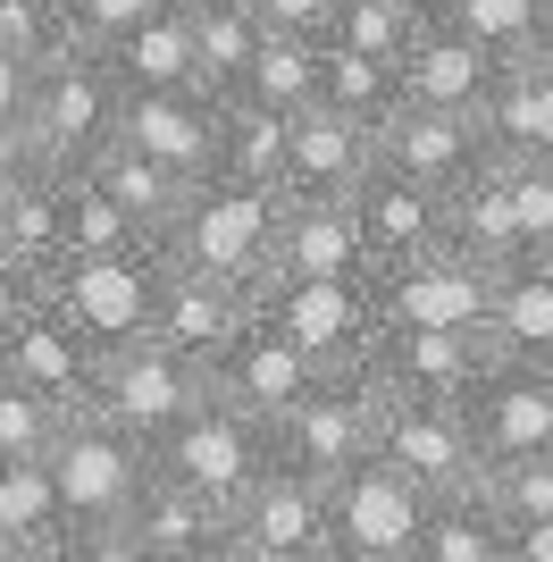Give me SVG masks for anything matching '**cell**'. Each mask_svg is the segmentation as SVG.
<instances>
[{
	"mask_svg": "<svg viewBox=\"0 0 553 562\" xmlns=\"http://www.w3.org/2000/svg\"><path fill=\"white\" fill-rule=\"evenodd\" d=\"M495 361H537L553 370V252H520L486 278V319H478Z\"/></svg>",
	"mask_w": 553,
	"mask_h": 562,
	"instance_id": "obj_22",
	"label": "cell"
},
{
	"mask_svg": "<svg viewBox=\"0 0 553 562\" xmlns=\"http://www.w3.org/2000/svg\"><path fill=\"white\" fill-rule=\"evenodd\" d=\"M327 110H345L352 126H386L394 110H403V76L386 68V59H352V50L327 43Z\"/></svg>",
	"mask_w": 553,
	"mask_h": 562,
	"instance_id": "obj_38",
	"label": "cell"
},
{
	"mask_svg": "<svg viewBox=\"0 0 553 562\" xmlns=\"http://www.w3.org/2000/svg\"><path fill=\"white\" fill-rule=\"evenodd\" d=\"M151 285H160V252H117V260H68L43 278V303L84 336L92 352L135 345L151 319Z\"/></svg>",
	"mask_w": 553,
	"mask_h": 562,
	"instance_id": "obj_9",
	"label": "cell"
},
{
	"mask_svg": "<svg viewBox=\"0 0 553 562\" xmlns=\"http://www.w3.org/2000/svg\"><path fill=\"white\" fill-rule=\"evenodd\" d=\"M311 278H369L352 211L345 202H294V193H276V235H269V278H260V294H269V285H311Z\"/></svg>",
	"mask_w": 553,
	"mask_h": 562,
	"instance_id": "obj_15",
	"label": "cell"
},
{
	"mask_svg": "<svg viewBox=\"0 0 553 562\" xmlns=\"http://www.w3.org/2000/svg\"><path fill=\"white\" fill-rule=\"evenodd\" d=\"M260 328H276L285 345L311 361L319 378L361 370L369 345H377V294L369 278H311V285H269L252 303Z\"/></svg>",
	"mask_w": 553,
	"mask_h": 562,
	"instance_id": "obj_5",
	"label": "cell"
},
{
	"mask_svg": "<svg viewBox=\"0 0 553 562\" xmlns=\"http://www.w3.org/2000/svg\"><path fill=\"white\" fill-rule=\"evenodd\" d=\"M444 9H453V0H411V18H444Z\"/></svg>",
	"mask_w": 553,
	"mask_h": 562,
	"instance_id": "obj_52",
	"label": "cell"
},
{
	"mask_svg": "<svg viewBox=\"0 0 553 562\" xmlns=\"http://www.w3.org/2000/svg\"><path fill=\"white\" fill-rule=\"evenodd\" d=\"M369 143H377V168H394V177H411V186H428V193H453L461 177L486 160L478 117L419 110V101H403V110H394Z\"/></svg>",
	"mask_w": 553,
	"mask_h": 562,
	"instance_id": "obj_17",
	"label": "cell"
},
{
	"mask_svg": "<svg viewBox=\"0 0 553 562\" xmlns=\"http://www.w3.org/2000/svg\"><path fill=\"white\" fill-rule=\"evenodd\" d=\"M260 34H302V43H327L336 25V0H252Z\"/></svg>",
	"mask_w": 553,
	"mask_h": 562,
	"instance_id": "obj_45",
	"label": "cell"
},
{
	"mask_svg": "<svg viewBox=\"0 0 553 562\" xmlns=\"http://www.w3.org/2000/svg\"><path fill=\"white\" fill-rule=\"evenodd\" d=\"M369 437H377V386H369L361 370H336L269 428V462L336 487L352 462H369Z\"/></svg>",
	"mask_w": 553,
	"mask_h": 562,
	"instance_id": "obj_6",
	"label": "cell"
},
{
	"mask_svg": "<svg viewBox=\"0 0 553 562\" xmlns=\"http://www.w3.org/2000/svg\"><path fill=\"white\" fill-rule=\"evenodd\" d=\"M461 420L478 437V462H520L553 446V370L537 361H495L486 352L478 386L461 395Z\"/></svg>",
	"mask_w": 553,
	"mask_h": 562,
	"instance_id": "obj_12",
	"label": "cell"
},
{
	"mask_svg": "<svg viewBox=\"0 0 553 562\" xmlns=\"http://www.w3.org/2000/svg\"><path fill=\"white\" fill-rule=\"evenodd\" d=\"M34 160H43V151H34V126H25V117H0V186H18Z\"/></svg>",
	"mask_w": 553,
	"mask_h": 562,
	"instance_id": "obj_47",
	"label": "cell"
},
{
	"mask_svg": "<svg viewBox=\"0 0 553 562\" xmlns=\"http://www.w3.org/2000/svg\"><path fill=\"white\" fill-rule=\"evenodd\" d=\"M0 562H18V554H9V538H0Z\"/></svg>",
	"mask_w": 553,
	"mask_h": 562,
	"instance_id": "obj_53",
	"label": "cell"
},
{
	"mask_svg": "<svg viewBox=\"0 0 553 562\" xmlns=\"http://www.w3.org/2000/svg\"><path fill=\"white\" fill-rule=\"evenodd\" d=\"M403 562H504V520L478 504V487L437 495L411 529V554Z\"/></svg>",
	"mask_w": 553,
	"mask_h": 562,
	"instance_id": "obj_33",
	"label": "cell"
},
{
	"mask_svg": "<svg viewBox=\"0 0 553 562\" xmlns=\"http://www.w3.org/2000/svg\"><path fill=\"white\" fill-rule=\"evenodd\" d=\"M101 59H110V76L126 85V93H184V85H193V34H184V9H177V0L151 9V18L126 25L117 43H101Z\"/></svg>",
	"mask_w": 553,
	"mask_h": 562,
	"instance_id": "obj_30",
	"label": "cell"
},
{
	"mask_svg": "<svg viewBox=\"0 0 553 562\" xmlns=\"http://www.w3.org/2000/svg\"><path fill=\"white\" fill-rule=\"evenodd\" d=\"M0 278H9V252H0Z\"/></svg>",
	"mask_w": 553,
	"mask_h": 562,
	"instance_id": "obj_55",
	"label": "cell"
},
{
	"mask_svg": "<svg viewBox=\"0 0 553 562\" xmlns=\"http://www.w3.org/2000/svg\"><path fill=\"white\" fill-rule=\"evenodd\" d=\"M218 562H319V554H269V546H235L227 538V554H218Z\"/></svg>",
	"mask_w": 553,
	"mask_h": 562,
	"instance_id": "obj_51",
	"label": "cell"
},
{
	"mask_svg": "<svg viewBox=\"0 0 553 562\" xmlns=\"http://www.w3.org/2000/svg\"><path fill=\"white\" fill-rule=\"evenodd\" d=\"M117 252H151V235L117 211V193L92 168H68V260H117Z\"/></svg>",
	"mask_w": 553,
	"mask_h": 562,
	"instance_id": "obj_37",
	"label": "cell"
},
{
	"mask_svg": "<svg viewBox=\"0 0 553 562\" xmlns=\"http://www.w3.org/2000/svg\"><path fill=\"white\" fill-rule=\"evenodd\" d=\"M0 252L34 285L50 269H68V168L34 160L18 186H0Z\"/></svg>",
	"mask_w": 553,
	"mask_h": 562,
	"instance_id": "obj_25",
	"label": "cell"
},
{
	"mask_svg": "<svg viewBox=\"0 0 553 562\" xmlns=\"http://www.w3.org/2000/svg\"><path fill=\"white\" fill-rule=\"evenodd\" d=\"M444 252L470 260V269H504V260H520V218H511V168L486 151L470 177H461L453 193H444Z\"/></svg>",
	"mask_w": 553,
	"mask_h": 562,
	"instance_id": "obj_28",
	"label": "cell"
},
{
	"mask_svg": "<svg viewBox=\"0 0 553 562\" xmlns=\"http://www.w3.org/2000/svg\"><path fill=\"white\" fill-rule=\"evenodd\" d=\"M117 529L143 546V562H218V554H227V513H218L210 495L160 479V470L143 479V495L126 504Z\"/></svg>",
	"mask_w": 553,
	"mask_h": 562,
	"instance_id": "obj_23",
	"label": "cell"
},
{
	"mask_svg": "<svg viewBox=\"0 0 553 562\" xmlns=\"http://www.w3.org/2000/svg\"><path fill=\"white\" fill-rule=\"evenodd\" d=\"M352 211V235H361V260L369 269H394V260H419L444 244V193L411 186V177H394V168L369 160V177L345 193Z\"/></svg>",
	"mask_w": 553,
	"mask_h": 562,
	"instance_id": "obj_14",
	"label": "cell"
},
{
	"mask_svg": "<svg viewBox=\"0 0 553 562\" xmlns=\"http://www.w3.org/2000/svg\"><path fill=\"white\" fill-rule=\"evenodd\" d=\"M151 470L177 479V487H193V495H210L218 513H235V504L252 495V479L269 470V428H260L252 412H235L227 395H202L160 446H151Z\"/></svg>",
	"mask_w": 553,
	"mask_h": 562,
	"instance_id": "obj_4",
	"label": "cell"
},
{
	"mask_svg": "<svg viewBox=\"0 0 553 562\" xmlns=\"http://www.w3.org/2000/svg\"><path fill=\"white\" fill-rule=\"evenodd\" d=\"M478 135L495 160H545L553 168V50L495 68V85L478 101Z\"/></svg>",
	"mask_w": 553,
	"mask_h": 562,
	"instance_id": "obj_26",
	"label": "cell"
},
{
	"mask_svg": "<svg viewBox=\"0 0 553 562\" xmlns=\"http://www.w3.org/2000/svg\"><path fill=\"white\" fill-rule=\"evenodd\" d=\"M43 470H50V487H59L68 529H117L126 504L143 495V479H151V453H143L135 437H117L110 420L76 412V420L59 428V446H50Z\"/></svg>",
	"mask_w": 553,
	"mask_h": 562,
	"instance_id": "obj_7",
	"label": "cell"
},
{
	"mask_svg": "<svg viewBox=\"0 0 553 562\" xmlns=\"http://www.w3.org/2000/svg\"><path fill=\"white\" fill-rule=\"evenodd\" d=\"M227 538L269 546V554H319L327 562V487L302 479V470H285V462H269L252 479V495L227 513Z\"/></svg>",
	"mask_w": 553,
	"mask_h": 562,
	"instance_id": "obj_21",
	"label": "cell"
},
{
	"mask_svg": "<svg viewBox=\"0 0 553 562\" xmlns=\"http://www.w3.org/2000/svg\"><path fill=\"white\" fill-rule=\"evenodd\" d=\"M269 235H276V193L227 186V177H202L184 193V211L151 235L160 269H184V278H210L252 303L260 278H269Z\"/></svg>",
	"mask_w": 553,
	"mask_h": 562,
	"instance_id": "obj_1",
	"label": "cell"
},
{
	"mask_svg": "<svg viewBox=\"0 0 553 562\" xmlns=\"http://www.w3.org/2000/svg\"><path fill=\"white\" fill-rule=\"evenodd\" d=\"M478 504L504 520V529H520V520H553V446L520 453V462H486L478 470Z\"/></svg>",
	"mask_w": 553,
	"mask_h": 562,
	"instance_id": "obj_39",
	"label": "cell"
},
{
	"mask_svg": "<svg viewBox=\"0 0 553 562\" xmlns=\"http://www.w3.org/2000/svg\"><path fill=\"white\" fill-rule=\"evenodd\" d=\"M403 9H411V0H403Z\"/></svg>",
	"mask_w": 553,
	"mask_h": 562,
	"instance_id": "obj_56",
	"label": "cell"
},
{
	"mask_svg": "<svg viewBox=\"0 0 553 562\" xmlns=\"http://www.w3.org/2000/svg\"><path fill=\"white\" fill-rule=\"evenodd\" d=\"M92 177H101V186L117 193V211L135 218L143 235H160L168 218L184 211V193L202 186V177H177V168H160V160H143L135 143H110V151H101V160H84Z\"/></svg>",
	"mask_w": 553,
	"mask_h": 562,
	"instance_id": "obj_34",
	"label": "cell"
},
{
	"mask_svg": "<svg viewBox=\"0 0 553 562\" xmlns=\"http://www.w3.org/2000/svg\"><path fill=\"white\" fill-rule=\"evenodd\" d=\"M369 294H377V328H470L486 319V269L437 252L394 260V269H369Z\"/></svg>",
	"mask_w": 553,
	"mask_h": 562,
	"instance_id": "obj_13",
	"label": "cell"
},
{
	"mask_svg": "<svg viewBox=\"0 0 553 562\" xmlns=\"http://www.w3.org/2000/svg\"><path fill=\"white\" fill-rule=\"evenodd\" d=\"M84 43L68 18V0H0V50H18L25 68H50Z\"/></svg>",
	"mask_w": 553,
	"mask_h": 562,
	"instance_id": "obj_40",
	"label": "cell"
},
{
	"mask_svg": "<svg viewBox=\"0 0 553 562\" xmlns=\"http://www.w3.org/2000/svg\"><path fill=\"white\" fill-rule=\"evenodd\" d=\"M0 538L9 554H50L68 538V513H59V487H50L43 462H0Z\"/></svg>",
	"mask_w": 553,
	"mask_h": 562,
	"instance_id": "obj_35",
	"label": "cell"
},
{
	"mask_svg": "<svg viewBox=\"0 0 553 562\" xmlns=\"http://www.w3.org/2000/svg\"><path fill=\"white\" fill-rule=\"evenodd\" d=\"M202 395H210V370H193L184 352L135 336V345H117V352H101V361H92L84 412H92V420H110L117 437H135V446L151 453Z\"/></svg>",
	"mask_w": 553,
	"mask_h": 562,
	"instance_id": "obj_2",
	"label": "cell"
},
{
	"mask_svg": "<svg viewBox=\"0 0 553 562\" xmlns=\"http://www.w3.org/2000/svg\"><path fill=\"white\" fill-rule=\"evenodd\" d=\"M210 177L252 186V193H276V186H285V117L252 110V101H218V151H210Z\"/></svg>",
	"mask_w": 553,
	"mask_h": 562,
	"instance_id": "obj_32",
	"label": "cell"
},
{
	"mask_svg": "<svg viewBox=\"0 0 553 562\" xmlns=\"http://www.w3.org/2000/svg\"><path fill=\"white\" fill-rule=\"evenodd\" d=\"M25 93H34V68L18 50H0V117H25Z\"/></svg>",
	"mask_w": 553,
	"mask_h": 562,
	"instance_id": "obj_50",
	"label": "cell"
},
{
	"mask_svg": "<svg viewBox=\"0 0 553 562\" xmlns=\"http://www.w3.org/2000/svg\"><path fill=\"white\" fill-rule=\"evenodd\" d=\"M177 9H184V34H193V93L235 101V85L260 50V18L244 0H177Z\"/></svg>",
	"mask_w": 553,
	"mask_h": 562,
	"instance_id": "obj_29",
	"label": "cell"
},
{
	"mask_svg": "<svg viewBox=\"0 0 553 562\" xmlns=\"http://www.w3.org/2000/svg\"><path fill=\"white\" fill-rule=\"evenodd\" d=\"M545 50H553V43H545Z\"/></svg>",
	"mask_w": 553,
	"mask_h": 562,
	"instance_id": "obj_58",
	"label": "cell"
},
{
	"mask_svg": "<svg viewBox=\"0 0 553 562\" xmlns=\"http://www.w3.org/2000/svg\"><path fill=\"white\" fill-rule=\"evenodd\" d=\"M511 168V218H520V252H553V168L545 160H504Z\"/></svg>",
	"mask_w": 553,
	"mask_h": 562,
	"instance_id": "obj_43",
	"label": "cell"
},
{
	"mask_svg": "<svg viewBox=\"0 0 553 562\" xmlns=\"http://www.w3.org/2000/svg\"><path fill=\"white\" fill-rule=\"evenodd\" d=\"M117 143H135L143 160L177 168V177H210V151H218V101L210 93H126L117 110Z\"/></svg>",
	"mask_w": 553,
	"mask_h": 562,
	"instance_id": "obj_24",
	"label": "cell"
},
{
	"mask_svg": "<svg viewBox=\"0 0 553 562\" xmlns=\"http://www.w3.org/2000/svg\"><path fill=\"white\" fill-rule=\"evenodd\" d=\"M34 303H43V285L9 269V278H0V352H9V336L25 328V311H34Z\"/></svg>",
	"mask_w": 553,
	"mask_h": 562,
	"instance_id": "obj_48",
	"label": "cell"
},
{
	"mask_svg": "<svg viewBox=\"0 0 553 562\" xmlns=\"http://www.w3.org/2000/svg\"><path fill=\"white\" fill-rule=\"evenodd\" d=\"M244 319H252V303H244V294H227V285H210V278H184V269H160L143 336H151V345H168V352H184L193 370H210V361L244 336Z\"/></svg>",
	"mask_w": 553,
	"mask_h": 562,
	"instance_id": "obj_20",
	"label": "cell"
},
{
	"mask_svg": "<svg viewBox=\"0 0 553 562\" xmlns=\"http://www.w3.org/2000/svg\"><path fill=\"white\" fill-rule=\"evenodd\" d=\"M25 562H59V554H25Z\"/></svg>",
	"mask_w": 553,
	"mask_h": 562,
	"instance_id": "obj_54",
	"label": "cell"
},
{
	"mask_svg": "<svg viewBox=\"0 0 553 562\" xmlns=\"http://www.w3.org/2000/svg\"><path fill=\"white\" fill-rule=\"evenodd\" d=\"M411 9L403 0H336V25H327V43L352 50V59H403V43H411Z\"/></svg>",
	"mask_w": 553,
	"mask_h": 562,
	"instance_id": "obj_41",
	"label": "cell"
},
{
	"mask_svg": "<svg viewBox=\"0 0 553 562\" xmlns=\"http://www.w3.org/2000/svg\"><path fill=\"white\" fill-rule=\"evenodd\" d=\"M486 370V336L470 328H377L361 378L377 403H461Z\"/></svg>",
	"mask_w": 553,
	"mask_h": 562,
	"instance_id": "obj_10",
	"label": "cell"
},
{
	"mask_svg": "<svg viewBox=\"0 0 553 562\" xmlns=\"http://www.w3.org/2000/svg\"><path fill=\"white\" fill-rule=\"evenodd\" d=\"M311 386H319V370H311L276 328H260V319H244V336L210 361V395H227L235 412H252L260 428H276Z\"/></svg>",
	"mask_w": 553,
	"mask_h": 562,
	"instance_id": "obj_16",
	"label": "cell"
},
{
	"mask_svg": "<svg viewBox=\"0 0 553 562\" xmlns=\"http://www.w3.org/2000/svg\"><path fill=\"white\" fill-rule=\"evenodd\" d=\"M50 554L59 562H143V546L126 538V529H68Z\"/></svg>",
	"mask_w": 553,
	"mask_h": 562,
	"instance_id": "obj_46",
	"label": "cell"
},
{
	"mask_svg": "<svg viewBox=\"0 0 553 562\" xmlns=\"http://www.w3.org/2000/svg\"><path fill=\"white\" fill-rule=\"evenodd\" d=\"M369 160H377L369 126H352L345 110L311 101L302 117H285V186L276 193H294V202H345L369 177Z\"/></svg>",
	"mask_w": 553,
	"mask_h": 562,
	"instance_id": "obj_18",
	"label": "cell"
},
{
	"mask_svg": "<svg viewBox=\"0 0 553 562\" xmlns=\"http://www.w3.org/2000/svg\"><path fill=\"white\" fill-rule=\"evenodd\" d=\"M444 18L470 34V43L495 59V68H511V59H537V50L553 43V0H453Z\"/></svg>",
	"mask_w": 553,
	"mask_h": 562,
	"instance_id": "obj_36",
	"label": "cell"
},
{
	"mask_svg": "<svg viewBox=\"0 0 553 562\" xmlns=\"http://www.w3.org/2000/svg\"><path fill=\"white\" fill-rule=\"evenodd\" d=\"M68 420L76 412H59V403H43V395H25V386L0 378V462H50Z\"/></svg>",
	"mask_w": 553,
	"mask_h": 562,
	"instance_id": "obj_42",
	"label": "cell"
},
{
	"mask_svg": "<svg viewBox=\"0 0 553 562\" xmlns=\"http://www.w3.org/2000/svg\"><path fill=\"white\" fill-rule=\"evenodd\" d=\"M151 9H168V0H68V18H76V34H84L92 50L101 43H117L126 25H143Z\"/></svg>",
	"mask_w": 553,
	"mask_h": 562,
	"instance_id": "obj_44",
	"label": "cell"
},
{
	"mask_svg": "<svg viewBox=\"0 0 553 562\" xmlns=\"http://www.w3.org/2000/svg\"><path fill=\"white\" fill-rule=\"evenodd\" d=\"M369 462H386L419 504L437 495L478 487V437L461 420V403H377V437H369Z\"/></svg>",
	"mask_w": 553,
	"mask_h": 562,
	"instance_id": "obj_8",
	"label": "cell"
},
{
	"mask_svg": "<svg viewBox=\"0 0 553 562\" xmlns=\"http://www.w3.org/2000/svg\"><path fill=\"white\" fill-rule=\"evenodd\" d=\"M394 76H403V101H419V110L478 117L486 85H495V59H486L453 18H419L411 43H403V59H394Z\"/></svg>",
	"mask_w": 553,
	"mask_h": 562,
	"instance_id": "obj_19",
	"label": "cell"
},
{
	"mask_svg": "<svg viewBox=\"0 0 553 562\" xmlns=\"http://www.w3.org/2000/svg\"><path fill=\"white\" fill-rule=\"evenodd\" d=\"M92 361H101V352H92L50 303H34V311H25V328L9 336V352H0V378L25 386V395H43V403H59V412H84Z\"/></svg>",
	"mask_w": 553,
	"mask_h": 562,
	"instance_id": "obj_27",
	"label": "cell"
},
{
	"mask_svg": "<svg viewBox=\"0 0 553 562\" xmlns=\"http://www.w3.org/2000/svg\"><path fill=\"white\" fill-rule=\"evenodd\" d=\"M504 562H553V520H520V529H504Z\"/></svg>",
	"mask_w": 553,
	"mask_h": 562,
	"instance_id": "obj_49",
	"label": "cell"
},
{
	"mask_svg": "<svg viewBox=\"0 0 553 562\" xmlns=\"http://www.w3.org/2000/svg\"><path fill=\"white\" fill-rule=\"evenodd\" d=\"M244 9H252V0H244Z\"/></svg>",
	"mask_w": 553,
	"mask_h": 562,
	"instance_id": "obj_57",
	"label": "cell"
},
{
	"mask_svg": "<svg viewBox=\"0 0 553 562\" xmlns=\"http://www.w3.org/2000/svg\"><path fill=\"white\" fill-rule=\"evenodd\" d=\"M235 101H252L269 117H302L311 101H327V43H302V34H260L252 68L235 85Z\"/></svg>",
	"mask_w": 553,
	"mask_h": 562,
	"instance_id": "obj_31",
	"label": "cell"
},
{
	"mask_svg": "<svg viewBox=\"0 0 553 562\" xmlns=\"http://www.w3.org/2000/svg\"><path fill=\"white\" fill-rule=\"evenodd\" d=\"M419 504L386 462H352L327 487V562H403L419 529Z\"/></svg>",
	"mask_w": 553,
	"mask_h": 562,
	"instance_id": "obj_11",
	"label": "cell"
},
{
	"mask_svg": "<svg viewBox=\"0 0 553 562\" xmlns=\"http://www.w3.org/2000/svg\"><path fill=\"white\" fill-rule=\"evenodd\" d=\"M117 110H126V85L110 76V59L92 43H76L68 59L34 68V93H25V126H34V151L50 168H84L117 143Z\"/></svg>",
	"mask_w": 553,
	"mask_h": 562,
	"instance_id": "obj_3",
	"label": "cell"
}]
</instances>
